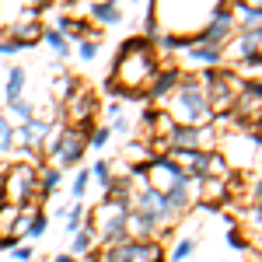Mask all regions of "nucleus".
I'll use <instances>...</instances> for the list:
<instances>
[{
	"mask_svg": "<svg viewBox=\"0 0 262 262\" xmlns=\"http://www.w3.org/2000/svg\"><path fill=\"white\" fill-rule=\"evenodd\" d=\"M154 74H158V60H154V53H150V42L147 39H129L119 49L116 74H112L108 88H112L116 95H129V91L143 95Z\"/></svg>",
	"mask_w": 262,
	"mask_h": 262,
	"instance_id": "f257e3e1",
	"label": "nucleus"
},
{
	"mask_svg": "<svg viewBox=\"0 0 262 262\" xmlns=\"http://www.w3.org/2000/svg\"><path fill=\"white\" fill-rule=\"evenodd\" d=\"M171 98H175L182 126H210L213 112H210V105H206V95H203L200 81H192V77L182 74L179 84H175V91H171Z\"/></svg>",
	"mask_w": 262,
	"mask_h": 262,
	"instance_id": "f03ea898",
	"label": "nucleus"
},
{
	"mask_svg": "<svg viewBox=\"0 0 262 262\" xmlns=\"http://www.w3.org/2000/svg\"><path fill=\"white\" fill-rule=\"evenodd\" d=\"M200 84H203V95H206L210 112H213V116H224V112L234 108V98H238V91H242L245 81L234 70H206Z\"/></svg>",
	"mask_w": 262,
	"mask_h": 262,
	"instance_id": "7ed1b4c3",
	"label": "nucleus"
},
{
	"mask_svg": "<svg viewBox=\"0 0 262 262\" xmlns=\"http://www.w3.org/2000/svg\"><path fill=\"white\" fill-rule=\"evenodd\" d=\"M39 192V168L35 164H11L7 171H4V182H0V200L14 203V206H21V203H28L32 196Z\"/></svg>",
	"mask_w": 262,
	"mask_h": 262,
	"instance_id": "20e7f679",
	"label": "nucleus"
},
{
	"mask_svg": "<svg viewBox=\"0 0 262 262\" xmlns=\"http://www.w3.org/2000/svg\"><path fill=\"white\" fill-rule=\"evenodd\" d=\"M126 217H129V203L105 200L98 206V213H95V238H101L105 245L129 242V234H126Z\"/></svg>",
	"mask_w": 262,
	"mask_h": 262,
	"instance_id": "39448f33",
	"label": "nucleus"
},
{
	"mask_svg": "<svg viewBox=\"0 0 262 262\" xmlns=\"http://www.w3.org/2000/svg\"><path fill=\"white\" fill-rule=\"evenodd\" d=\"M84 143H88V133L77 129V126H67V129H60L56 137H49L42 147L56 158V168H74V164H81Z\"/></svg>",
	"mask_w": 262,
	"mask_h": 262,
	"instance_id": "423d86ee",
	"label": "nucleus"
},
{
	"mask_svg": "<svg viewBox=\"0 0 262 262\" xmlns=\"http://www.w3.org/2000/svg\"><path fill=\"white\" fill-rule=\"evenodd\" d=\"M129 210H133V213H143V217H150L158 227L171 221V210H168V203H164V192L150 189V185H147V189H140V192L129 200Z\"/></svg>",
	"mask_w": 262,
	"mask_h": 262,
	"instance_id": "0eeeda50",
	"label": "nucleus"
},
{
	"mask_svg": "<svg viewBox=\"0 0 262 262\" xmlns=\"http://www.w3.org/2000/svg\"><path fill=\"white\" fill-rule=\"evenodd\" d=\"M95 112H98V98L91 95V91H84V88H77L70 98H67V116H70V122L77 126V129H91V119H95Z\"/></svg>",
	"mask_w": 262,
	"mask_h": 262,
	"instance_id": "6e6552de",
	"label": "nucleus"
},
{
	"mask_svg": "<svg viewBox=\"0 0 262 262\" xmlns=\"http://www.w3.org/2000/svg\"><path fill=\"white\" fill-rule=\"evenodd\" d=\"M49 137H53V122L49 119H28L21 126H14V147H25V150H39Z\"/></svg>",
	"mask_w": 262,
	"mask_h": 262,
	"instance_id": "1a4fd4ad",
	"label": "nucleus"
},
{
	"mask_svg": "<svg viewBox=\"0 0 262 262\" xmlns=\"http://www.w3.org/2000/svg\"><path fill=\"white\" fill-rule=\"evenodd\" d=\"M200 203L206 210H221V200L227 196V179H210V175H203L200 182Z\"/></svg>",
	"mask_w": 262,
	"mask_h": 262,
	"instance_id": "9d476101",
	"label": "nucleus"
},
{
	"mask_svg": "<svg viewBox=\"0 0 262 262\" xmlns=\"http://www.w3.org/2000/svg\"><path fill=\"white\" fill-rule=\"evenodd\" d=\"M126 234H129L133 242H147V238L158 234V224L150 221V217H143V213H133V210H129V217H126Z\"/></svg>",
	"mask_w": 262,
	"mask_h": 262,
	"instance_id": "9b49d317",
	"label": "nucleus"
},
{
	"mask_svg": "<svg viewBox=\"0 0 262 262\" xmlns=\"http://www.w3.org/2000/svg\"><path fill=\"white\" fill-rule=\"evenodd\" d=\"M129 262H161V245L154 238H147V242L129 238Z\"/></svg>",
	"mask_w": 262,
	"mask_h": 262,
	"instance_id": "f8f14e48",
	"label": "nucleus"
},
{
	"mask_svg": "<svg viewBox=\"0 0 262 262\" xmlns=\"http://www.w3.org/2000/svg\"><path fill=\"white\" fill-rule=\"evenodd\" d=\"M259 42H262V32H259V28H245L242 35L234 39V53H238V60L259 56Z\"/></svg>",
	"mask_w": 262,
	"mask_h": 262,
	"instance_id": "ddd939ff",
	"label": "nucleus"
},
{
	"mask_svg": "<svg viewBox=\"0 0 262 262\" xmlns=\"http://www.w3.org/2000/svg\"><path fill=\"white\" fill-rule=\"evenodd\" d=\"M185 53H189V60L200 63V67H217V63H224V49H213V46H185Z\"/></svg>",
	"mask_w": 262,
	"mask_h": 262,
	"instance_id": "4468645a",
	"label": "nucleus"
},
{
	"mask_svg": "<svg viewBox=\"0 0 262 262\" xmlns=\"http://www.w3.org/2000/svg\"><path fill=\"white\" fill-rule=\"evenodd\" d=\"M91 18L98 21V25H119L122 11H119V4H116V0H101V4L91 7Z\"/></svg>",
	"mask_w": 262,
	"mask_h": 262,
	"instance_id": "2eb2a0df",
	"label": "nucleus"
},
{
	"mask_svg": "<svg viewBox=\"0 0 262 262\" xmlns=\"http://www.w3.org/2000/svg\"><path fill=\"white\" fill-rule=\"evenodd\" d=\"M231 18H234V25H242V32H245V28H259L262 11H259V7H248V4H234Z\"/></svg>",
	"mask_w": 262,
	"mask_h": 262,
	"instance_id": "dca6fc26",
	"label": "nucleus"
},
{
	"mask_svg": "<svg viewBox=\"0 0 262 262\" xmlns=\"http://www.w3.org/2000/svg\"><path fill=\"white\" fill-rule=\"evenodd\" d=\"M60 182H63V168H39V192L42 196H49V192H56L60 189Z\"/></svg>",
	"mask_w": 262,
	"mask_h": 262,
	"instance_id": "f3484780",
	"label": "nucleus"
},
{
	"mask_svg": "<svg viewBox=\"0 0 262 262\" xmlns=\"http://www.w3.org/2000/svg\"><path fill=\"white\" fill-rule=\"evenodd\" d=\"M25 67H11V74H7V88H4V98H21V91H25Z\"/></svg>",
	"mask_w": 262,
	"mask_h": 262,
	"instance_id": "a211bd4d",
	"label": "nucleus"
},
{
	"mask_svg": "<svg viewBox=\"0 0 262 262\" xmlns=\"http://www.w3.org/2000/svg\"><path fill=\"white\" fill-rule=\"evenodd\" d=\"M95 245V227H81V234H74V245H70V255H88Z\"/></svg>",
	"mask_w": 262,
	"mask_h": 262,
	"instance_id": "6ab92c4d",
	"label": "nucleus"
},
{
	"mask_svg": "<svg viewBox=\"0 0 262 262\" xmlns=\"http://www.w3.org/2000/svg\"><path fill=\"white\" fill-rule=\"evenodd\" d=\"M18 217H21V206H14V203H4L0 206V227H4V234H14Z\"/></svg>",
	"mask_w": 262,
	"mask_h": 262,
	"instance_id": "aec40b11",
	"label": "nucleus"
},
{
	"mask_svg": "<svg viewBox=\"0 0 262 262\" xmlns=\"http://www.w3.org/2000/svg\"><path fill=\"white\" fill-rule=\"evenodd\" d=\"M14 150V122L11 116H0V154H11Z\"/></svg>",
	"mask_w": 262,
	"mask_h": 262,
	"instance_id": "412c9836",
	"label": "nucleus"
},
{
	"mask_svg": "<svg viewBox=\"0 0 262 262\" xmlns=\"http://www.w3.org/2000/svg\"><path fill=\"white\" fill-rule=\"evenodd\" d=\"M42 42H46V46H49L60 60L67 56V35H63V32H42Z\"/></svg>",
	"mask_w": 262,
	"mask_h": 262,
	"instance_id": "4be33fe9",
	"label": "nucleus"
},
{
	"mask_svg": "<svg viewBox=\"0 0 262 262\" xmlns=\"http://www.w3.org/2000/svg\"><path fill=\"white\" fill-rule=\"evenodd\" d=\"M7 108H11V116H18L21 122L35 119V112H32V105H28L25 98H11V101H7Z\"/></svg>",
	"mask_w": 262,
	"mask_h": 262,
	"instance_id": "5701e85b",
	"label": "nucleus"
},
{
	"mask_svg": "<svg viewBox=\"0 0 262 262\" xmlns=\"http://www.w3.org/2000/svg\"><path fill=\"white\" fill-rule=\"evenodd\" d=\"M88 182H91V171H88V168H81V171L74 175V182H70V192H74L77 200H84V192H88Z\"/></svg>",
	"mask_w": 262,
	"mask_h": 262,
	"instance_id": "b1692460",
	"label": "nucleus"
},
{
	"mask_svg": "<svg viewBox=\"0 0 262 262\" xmlns=\"http://www.w3.org/2000/svg\"><path fill=\"white\" fill-rule=\"evenodd\" d=\"M88 171H91V179H98V185H108L112 182V164L108 161H95Z\"/></svg>",
	"mask_w": 262,
	"mask_h": 262,
	"instance_id": "393cba45",
	"label": "nucleus"
},
{
	"mask_svg": "<svg viewBox=\"0 0 262 262\" xmlns=\"http://www.w3.org/2000/svg\"><path fill=\"white\" fill-rule=\"evenodd\" d=\"M53 91H56V98H60V101H67L70 95H74V91H77V81H74V77H60Z\"/></svg>",
	"mask_w": 262,
	"mask_h": 262,
	"instance_id": "a878e982",
	"label": "nucleus"
},
{
	"mask_svg": "<svg viewBox=\"0 0 262 262\" xmlns=\"http://www.w3.org/2000/svg\"><path fill=\"white\" fill-rule=\"evenodd\" d=\"M108 140H112V129H108V126H98V129L91 133V150H101V147H108Z\"/></svg>",
	"mask_w": 262,
	"mask_h": 262,
	"instance_id": "bb28decb",
	"label": "nucleus"
},
{
	"mask_svg": "<svg viewBox=\"0 0 262 262\" xmlns=\"http://www.w3.org/2000/svg\"><path fill=\"white\" fill-rule=\"evenodd\" d=\"M77 56H81L84 63H91L95 56H98V42H95V39H84L81 46H77Z\"/></svg>",
	"mask_w": 262,
	"mask_h": 262,
	"instance_id": "cd10ccee",
	"label": "nucleus"
},
{
	"mask_svg": "<svg viewBox=\"0 0 262 262\" xmlns=\"http://www.w3.org/2000/svg\"><path fill=\"white\" fill-rule=\"evenodd\" d=\"M192 248H196V242H192V238H182V242L175 245V252H171V259H175V262L189 259V255H192Z\"/></svg>",
	"mask_w": 262,
	"mask_h": 262,
	"instance_id": "c85d7f7f",
	"label": "nucleus"
},
{
	"mask_svg": "<svg viewBox=\"0 0 262 262\" xmlns=\"http://www.w3.org/2000/svg\"><path fill=\"white\" fill-rule=\"evenodd\" d=\"M81 221H84V203H77V206H70V213H67V227H70V231L77 234Z\"/></svg>",
	"mask_w": 262,
	"mask_h": 262,
	"instance_id": "c756f323",
	"label": "nucleus"
},
{
	"mask_svg": "<svg viewBox=\"0 0 262 262\" xmlns=\"http://www.w3.org/2000/svg\"><path fill=\"white\" fill-rule=\"evenodd\" d=\"M56 32H63V35H81L84 25H81V21H74V18H60V28H56Z\"/></svg>",
	"mask_w": 262,
	"mask_h": 262,
	"instance_id": "7c9ffc66",
	"label": "nucleus"
},
{
	"mask_svg": "<svg viewBox=\"0 0 262 262\" xmlns=\"http://www.w3.org/2000/svg\"><path fill=\"white\" fill-rule=\"evenodd\" d=\"M18 49H28V46H21L18 39H4L0 42V56H11V53H18Z\"/></svg>",
	"mask_w": 262,
	"mask_h": 262,
	"instance_id": "2f4dec72",
	"label": "nucleus"
},
{
	"mask_svg": "<svg viewBox=\"0 0 262 262\" xmlns=\"http://www.w3.org/2000/svg\"><path fill=\"white\" fill-rule=\"evenodd\" d=\"M108 129H112V133H129V129H133V122H129V119H122V116H116Z\"/></svg>",
	"mask_w": 262,
	"mask_h": 262,
	"instance_id": "473e14b6",
	"label": "nucleus"
},
{
	"mask_svg": "<svg viewBox=\"0 0 262 262\" xmlns=\"http://www.w3.org/2000/svg\"><path fill=\"white\" fill-rule=\"evenodd\" d=\"M14 255H18L21 262H32V248H28V245H14Z\"/></svg>",
	"mask_w": 262,
	"mask_h": 262,
	"instance_id": "72a5a7b5",
	"label": "nucleus"
},
{
	"mask_svg": "<svg viewBox=\"0 0 262 262\" xmlns=\"http://www.w3.org/2000/svg\"><path fill=\"white\" fill-rule=\"evenodd\" d=\"M14 245H18V234H4V238H0V248H4V252L14 248Z\"/></svg>",
	"mask_w": 262,
	"mask_h": 262,
	"instance_id": "f704fd0d",
	"label": "nucleus"
},
{
	"mask_svg": "<svg viewBox=\"0 0 262 262\" xmlns=\"http://www.w3.org/2000/svg\"><path fill=\"white\" fill-rule=\"evenodd\" d=\"M53 262H77V259H74V255H56Z\"/></svg>",
	"mask_w": 262,
	"mask_h": 262,
	"instance_id": "c9c22d12",
	"label": "nucleus"
},
{
	"mask_svg": "<svg viewBox=\"0 0 262 262\" xmlns=\"http://www.w3.org/2000/svg\"><path fill=\"white\" fill-rule=\"evenodd\" d=\"M242 4H248V7H262V0H242Z\"/></svg>",
	"mask_w": 262,
	"mask_h": 262,
	"instance_id": "e433bc0d",
	"label": "nucleus"
},
{
	"mask_svg": "<svg viewBox=\"0 0 262 262\" xmlns=\"http://www.w3.org/2000/svg\"><path fill=\"white\" fill-rule=\"evenodd\" d=\"M81 262H101V259H98V255H84Z\"/></svg>",
	"mask_w": 262,
	"mask_h": 262,
	"instance_id": "4c0bfd02",
	"label": "nucleus"
},
{
	"mask_svg": "<svg viewBox=\"0 0 262 262\" xmlns=\"http://www.w3.org/2000/svg\"><path fill=\"white\" fill-rule=\"evenodd\" d=\"M0 206H4V200H0Z\"/></svg>",
	"mask_w": 262,
	"mask_h": 262,
	"instance_id": "58836bf2",
	"label": "nucleus"
}]
</instances>
